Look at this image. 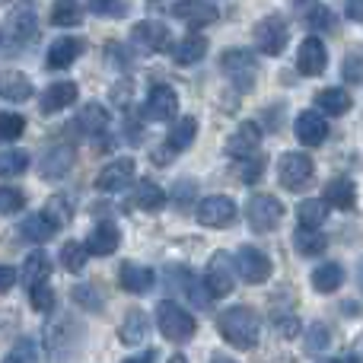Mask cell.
Wrapping results in <instances>:
<instances>
[{"label":"cell","mask_w":363,"mask_h":363,"mask_svg":"<svg viewBox=\"0 0 363 363\" xmlns=\"http://www.w3.org/2000/svg\"><path fill=\"white\" fill-rule=\"evenodd\" d=\"M220 70H223V74L230 77L239 89H252L255 74H258V61H255V55H252V51L230 48V51H223V55H220Z\"/></svg>","instance_id":"cell-3"},{"label":"cell","mask_w":363,"mask_h":363,"mask_svg":"<svg viewBox=\"0 0 363 363\" xmlns=\"http://www.w3.org/2000/svg\"><path fill=\"white\" fill-rule=\"evenodd\" d=\"M294 245L300 255H319V252H325V236L319 233V226H300V230L294 233Z\"/></svg>","instance_id":"cell-35"},{"label":"cell","mask_w":363,"mask_h":363,"mask_svg":"<svg viewBox=\"0 0 363 363\" xmlns=\"http://www.w3.org/2000/svg\"><path fill=\"white\" fill-rule=\"evenodd\" d=\"M6 26H10V35L19 38V42H29V38L38 32L35 13H32L29 6H19V10H13L10 16H6Z\"/></svg>","instance_id":"cell-31"},{"label":"cell","mask_w":363,"mask_h":363,"mask_svg":"<svg viewBox=\"0 0 363 363\" xmlns=\"http://www.w3.org/2000/svg\"><path fill=\"white\" fill-rule=\"evenodd\" d=\"M319 363H360V360L347 354V357H332V360H319Z\"/></svg>","instance_id":"cell-53"},{"label":"cell","mask_w":363,"mask_h":363,"mask_svg":"<svg viewBox=\"0 0 363 363\" xmlns=\"http://www.w3.org/2000/svg\"><path fill=\"white\" fill-rule=\"evenodd\" d=\"M45 213H48L55 223H70V220H74V201H70L67 194H55V198L48 201V207H45Z\"/></svg>","instance_id":"cell-44"},{"label":"cell","mask_w":363,"mask_h":363,"mask_svg":"<svg viewBox=\"0 0 363 363\" xmlns=\"http://www.w3.org/2000/svg\"><path fill=\"white\" fill-rule=\"evenodd\" d=\"M80 55H83V42H80V38L64 35V38H57V42H51L48 67L51 70H64V67H70V64H74Z\"/></svg>","instance_id":"cell-21"},{"label":"cell","mask_w":363,"mask_h":363,"mask_svg":"<svg viewBox=\"0 0 363 363\" xmlns=\"http://www.w3.org/2000/svg\"><path fill=\"white\" fill-rule=\"evenodd\" d=\"M131 38H134V45H140V48H147V51H169V45H172L169 29H166L163 23H157V19L138 23L131 29Z\"/></svg>","instance_id":"cell-15"},{"label":"cell","mask_w":363,"mask_h":363,"mask_svg":"<svg viewBox=\"0 0 363 363\" xmlns=\"http://www.w3.org/2000/svg\"><path fill=\"white\" fill-rule=\"evenodd\" d=\"M277 332H281L284 338L300 335V319H296V315H281V319H277Z\"/></svg>","instance_id":"cell-49"},{"label":"cell","mask_w":363,"mask_h":363,"mask_svg":"<svg viewBox=\"0 0 363 363\" xmlns=\"http://www.w3.org/2000/svg\"><path fill=\"white\" fill-rule=\"evenodd\" d=\"M236 284V264L230 262L226 252H217V255L207 262V271H204V287L211 296H226Z\"/></svg>","instance_id":"cell-6"},{"label":"cell","mask_w":363,"mask_h":363,"mask_svg":"<svg viewBox=\"0 0 363 363\" xmlns=\"http://www.w3.org/2000/svg\"><path fill=\"white\" fill-rule=\"evenodd\" d=\"M16 281H19L16 271H13L10 264H0V294H6V290H10Z\"/></svg>","instance_id":"cell-50"},{"label":"cell","mask_w":363,"mask_h":363,"mask_svg":"<svg viewBox=\"0 0 363 363\" xmlns=\"http://www.w3.org/2000/svg\"><path fill=\"white\" fill-rule=\"evenodd\" d=\"M118 281L121 287L128 290V294H147V290L153 287V268H147V264H134V262H125L118 271Z\"/></svg>","instance_id":"cell-22"},{"label":"cell","mask_w":363,"mask_h":363,"mask_svg":"<svg viewBox=\"0 0 363 363\" xmlns=\"http://www.w3.org/2000/svg\"><path fill=\"white\" fill-rule=\"evenodd\" d=\"M347 16L363 23V0H347Z\"/></svg>","instance_id":"cell-51"},{"label":"cell","mask_w":363,"mask_h":363,"mask_svg":"<svg viewBox=\"0 0 363 363\" xmlns=\"http://www.w3.org/2000/svg\"><path fill=\"white\" fill-rule=\"evenodd\" d=\"M258 144H262V128H258L255 121H242V125L226 138V153L242 160V157H249V153H255Z\"/></svg>","instance_id":"cell-16"},{"label":"cell","mask_w":363,"mask_h":363,"mask_svg":"<svg viewBox=\"0 0 363 363\" xmlns=\"http://www.w3.org/2000/svg\"><path fill=\"white\" fill-rule=\"evenodd\" d=\"M357 287H360V294H363V258H360V264H357Z\"/></svg>","instance_id":"cell-55"},{"label":"cell","mask_w":363,"mask_h":363,"mask_svg":"<svg viewBox=\"0 0 363 363\" xmlns=\"http://www.w3.org/2000/svg\"><path fill=\"white\" fill-rule=\"evenodd\" d=\"M19 233H23L26 242L42 245V242H48V239L57 233V223L42 211V213H32V217H26L23 223H19Z\"/></svg>","instance_id":"cell-23"},{"label":"cell","mask_w":363,"mask_h":363,"mask_svg":"<svg viewBox=\"0 0 363 363\" xmlns=\"http://www.w3.org/2000/svg\"><path fill=\"white\" fill-rule=\"evenodd\" d=\"M29 294H32V309H35V313H51V309H55V294H51L48 281L32 287Z\"/></svg>","instance_id":"cell-47"},{"label":"cell","mask_w":363,"mask_h":363,"mask_svg":"<svg viewBox=\"0 0 363 363\" xmlns=\"http://www.w3.org/2000/svg\"><path fill=\"white\" fill-rule=\"evenodd\" d=\"M249 223L255 233H271L281 226L284 220V204L274 198V194H252L249 201Z\"/></svg>","instance_id":"cell-4"},{"label":"cell","mask_w":363,"mask_h":363,"mask_svg":"<svg viewBox=\"0 0 363 363\" xmlns=\"http://www.w3.org/2000/svg\"><path fill=\"white\" fill-rule=\"evenodd\" d=\"M277 179H281L284 188H303L313 179V160L296 150L284 153V157L277 160Z\"/></svg>","instance_id":"cell-9"},{"label":"cell","mask_w":363,"mask_h":363,"mask_svg":"<svg viewBox=\"0 0 363 363\" xmlns=\"http://www.w3.org/2000/svg\"><path fill=\"white\" fill-rule=\"evenodd\" d=\"M264 166H268V160H264L262 153H249V157L239 160L236 176L242 182H258V179H262V172H264Z\"/></svg>","instance_id":"cell-43"},{"label":"cell","mask_w":363,"mask_h":363,"mask_svg":"<svg viewBox=\"0 0 363 363\" xmlns=\"http://www.w3.org/2000/svg\"><path fill=\"white\" fill-rule=\"evenodd\" d=\"M198 220L211 230H226V226L236 220V204L226 194H207L198 204Z\"/></svg>","instance_id":"cell-8"},{"label":"cell","mask_w":363,"mask_h":363,"mask_svg":"<svg viewBox=\"0 0 363 363\" xmlns=\"http://www.w3.org/2000/svg\"><path fill=\"white\" fill-rule=\"evenodd\" d=\"M204 55H207V38L198 35V32L185 35V38H182V42L176 45V61L182 64V67H188V64H198Z\"/></svg>","instance_id":"cell-33"},{"label":"cell","mask_w":363,"mask_h":363,"mask_svg":"<svg viewBox=\"0 0 363 363\" xmlns=\"http://www.w3.org/2000/svg\"><path fill=\"white\" fill-rule=\"evenodd\" d=\"M328 67V48L322 38L309 35L306 42L300 45V51H296V70H300L303 77H319L322 70Z\"/></svg>","instance_id":"cell-11"},{"label":"cell","mask_w":363,"mask_h":363,"mask_svg":"<svg viewBox=\"0 0 363 363\" xmlns=\"http://www.w3.org/2000/svg\"><path fill=\"white\" fill-rule=\"evenodd\" d=\"M325 201L332 207H341V211H351L354 204H357V185H354L351 179H332L325 185Z\"/></svg>","instance_id":"cell-30"},{"label":"cell","mask_w":363,"mask_h":363,"mask_svg":"<svg viewBox=\"0 0 363 363\" xmlns=\"http://www.w3.org/2000/svg\"><path fill=\"white\" fill-rule=\"evenodd\" d=\"M108 112L99 106V102H89V106L80 108V115H77V128H80L83 134H89V138H96V134H106L108 131Z\"/></svg>","instance_id":"cell-27"},{"label":"cell","mask_w":363,"mask_h":363,"mask_svg":"<svg viewBox=\"0 0 363 363\" xmlns=\"http://www.w3.org/2000/svg\"><path fill=\"white\" fill-rule=\"evenodd\" d=\"M351 106H354L351 93L341 86H328V89H319V93H315V108L325 115H345Z\"/></svg>","instance_id":"cell-28"},{"label":"cell","mask_w":363,"mask_h":363,"mask_svg":"<svg viewBox=\"0 0 363 363\" xmlns=\"http://www.w3.org/2000/svg\"><path fill=\"white\" fill-rule=\"evenodd\" d=\"M166 198H169V194H166L157 182H147L144 179V182H138V185H134L131 204L138 207V211H160V207L166 204Z\"/></svg>","instance_id":"cell-29"},{"label":"cell","mask_w":363,"mask_h":363,"mask_svg":"<svg viewBox=\"0 0 363 363\" xmlns=\"http://www.w3.org/2000/svg\"><path fill=\"white\" fill-rule=\"evenodd\" d=\"M157 322H160V332H163V338L166 341H176V345L188 341L194 332H198L191 313H185V309H182L176 300H163V303H160V306H157Z\"/></svg>","instance_id":"cell-2"},{"label":"cell","mask_w":363,"mask_h":363,"mask_svg":"<svg viewBox=\"0 0 363 363\" xmlns=\"http://www.w3.org/2000/svg\"><path fill=\"white\" fill-rule=\"evenodd\" d=\"M179 112V96L172 86H166V83H157V86H150V93H147V102H144V115L150 121H172Z\"/></svg>","instance_id":"cell-10"},{"label":"cell","mask_w":363,"mask_h":363,"mask_svg":"<svg viewBox=\"0 0 363 363\" xmlns=\"http://www.w3.org/2000/svg\"><path fill=\"white\" fill-rule=\"evenodd\" d=\"M300 226H322L328 220V201H319V198H309L300 204Z\"/></svg>","instance_id":"cell-38"},{"label":"cell","mask_w":363,"mask_h":363,"mask_svg":"<svg viewBox=\"0 0 363 363\" xmlns=\"http://www.w3.org/2000/svg\"><path fill=\"white\" fill-rule=\"evenodd\" d=\"M26 207V191L13 185H0V213H19Z\"/></svg>","instance_id":"cell-45"},{"label":"cell","mask_w":363,"mask_h":363,"mask_svg":"<svg viewBox=\"0 0 363 363\" xmlns=\"http://www.w3.org/2000/svg\"><path fill=\"white\" fill-rule=\"evenodd\" d=\"M341 284H345V268H341V264L328 262L313 271V287L319 290V294H335Z\"/></svg>","instance_id":"cell-32"},{"label":"cell","mask_w":363,"mask_h":363,"mask_svg":"<svg viewBox=\"0 0 363 363\" xmlns=\"http://www.w3.org/2000/svg\"><path fill=\"white\" fill-rule=\"evenodd\" d=\"M328 341H332V335H328V328L315 322V325L309 328V335H306V351H309V354H319V351H325V347H328Z\"/></svg>","instance_id":"cell-48"},{"label":"cell","mask_w":363,"mask_h":363,"mask_svg":"<svg viewBox=\"0 0 363 363\" xmlns=\"http://www.w3.org/2000/svg\"><path fill=\"white\" fill-rule=\"evenodd\" d=\"M233 264H236V274L245 284H264L271 277V258L258 245H242L233 258Z\"/></svg>","instance_id":"cell-5"},{"label":"cell","mask_w":363,"mask_h":363,"mask_svg":"<svg viewBox=\"0 0 363 363\" xmlns=\"http://www.w3.org/2000/svg\"><path fill=\"white\" fill-rule=\"evenodd\" d=\"M121 242V233L115 223H99L93 226V233L86 236V252L89 255H112Z\"/></svg>","instance_id":"cell-24"},{"label":"cell","mask_w":363,"mask_h":363,"mask_svg":"<svg viewBox=\"0 0 363 363\" xmlns=\"http://www.w3.org/2000/svg\"><path fill=\"white\" fill-rule=\"evenodd\" d=\"M296 138L306 147H319L328 138V121L319 112H300L296 115Z\"/></svg>","instance_id":"cell-18"},{"label":"cell","mask_w":363,"mask_h":363,"mask_svg":"<svg viewBox=\"0 0 363 363\" xmlns=\"http://www.w3.org/2000/svg\"><path fill=\"white\" fill-rule=\"evenodd\" d=\"M70 166H74V147L55 144L42 153V160H38V176L42 179H61V176L70 172Z\"/></svg>","instance_id":"cell-13"},{"label":"cell","mask_w":363,"mask_h":363,"mask_svg":"<svg viewBox=\"0 0 363 363\" xmlns=\"http://www.w3.org/2000/svg\"><path fill=\"white\" fill-rule=\"evenodd\" d=\"M4 363H38V345L32 338H19L16 345L6 351Z\"/></svg>","instance_id":"cell-40"},{"label":"cell","mask_w":363,"mask_h":363,"mask_svg":"<svg viewBox=\"0 0 363 363\" xmlns=\"http://www.w3.org/2000/svg\"><path fill=\"white\" fill-rule=\"evenodd\" d=\"M147 335H150V319H147L140 309H131V313L125 315V322H121L118 328V338L125 347H140L147 341Z\"/></svg>","instance_id":"cell-19"},{"label":"cell","mask_w":363,"mask_h":363,"mask_svg":"<svg viewBox=\"0 0 363 363\" xmlns=\"http://www.w3.org/2000/svg\"><path fill=\"white\" fill-rule=\"evenodd\" d=\"M303 23L309 26V29H332L335 26V16H332V10L328 6H322V4H303Z\"/></svg>","instance_id":"cell-39"},{"label":"cell","mask_w":363,"mask_h":363,"mask_svg":"<svg viewBox=\"0 0 363 363\" xmlns=\"http://www.w3.org/2000/svg\"><path fill=\"white\" fill-rule=\"evenodd\" d=\"M51 23L57 29H67V26H80L83 23V6L77 0H55L51 6Z\"/></svg>","instance_id":"cell-37"},{"label":"cell","mask_w":363,"mask_h":363,"mask_svg":"<svg viewBox=\"0 0 363 363\" xmlns=\"http://www.w3.org/2000/svg\"><path fill=\"white\" fill-rule=\"evenodd\" d=\"M217 328H220V335H223L233 347H242V351L255 347L258 345V332H262L258 315L252 313L249 306L223 309V313H220V319H217Z\"/></svg>","instance_id":"cell-1"},{"label":"cell","mask_w":363,"mask_h":363,"mask_svg":"<svg viewBox=\"0 0 363 363\" xmlns=\"http://www.w3.org/2000/svg\"><path fill=\"white\" fill-rule=\"evenodd\" d=\"M172 16L188 23L191 29H201V26L217 23L220 10L213 4H207V0H179V4L172 6Z\"/></svg>","instance_id":"cell-14"},{"label":"cell","mask_w":363,"mask_h":363,"mask_svg":"<svg viewBox=\"0 0 363 363\" xmlns=\"http://www.w3.org/2000/svg\"><path fill=\"white\" fill-rule=\"evenodd\" d=\"M211 363H236V360H233V357H226V354H213Z\"/></svg>","instance_id":"cell-54"},{"label":"cell","mask_w":363,"mask_h":363,"mask_svg":"<svg viewBox=\"0 0 363 363\" xmlns=\"http://www.w3.org/2000/svg\"><path fill=\"white\" fill-rule=\"evenodd\" d=\"M23 274H19V281L26 284V287H38V284H45L48 281V274H51V258L45 255L42 249H35V252H29V258L23 262Z\"/></svg>","instance_id":"cell-25"},{"label":"cell","mask_w":363,"mask_h":363,"mask_svg":"<svg viewBox=\"0 0 363 363\" xmlns=\"http://www.w3.org/2000/svg\"><path fill=\"white\" fill-rule=\"evenodd\" d=\"M29 169V153L26 150H4L0 153V176H19Z\"/></svg>","instance_id":"cell-41"},{"label":"cell","mask_w":363,"mask_h":363,"mask_svg":"<svg viewBox=\"0 0 363 363\" xmlns=\"http://www.w3.org/2000/svg\"><path fill=\"white\" fill-rule=\"evenodd\" d=\"M57 258H61V268L64 271H70V274H80V271L86 268L89 252H86V245H83V242H77V239H67V242L61 245V252H57Z\"/></svg>","instance_id":"cell-34"},{"label":"cell","mask_w":363,"mask_h":363,"mask_svg":"<svg viewBox=\"0 0 363 363\" xmlns=\"http://www.w3.org/2000/svg\"><path fill=\"white\" fill-rule=\"evenodd\" d=\"M0 96H4L6 102H29L32 99V83L26 74H19V70H6L4 77H0Z\"/></svg>","instance_id":"cell-26"},{"label":"cell","mask_w":363,"mask_h":363,"mask_svg":"<svg viewBox=\"0 0 363 363\" xmlns=\"http://www.w3.org/2000/svg\"><path fill=\"white\" fill-rule=\"evenodd\" d=\"M131 179H134V160L121 157V160H112V163L96 176V188L106 191V194H115V191H121V188L131 185Z\"/></svg>","instance_id":"cell-12"},{"label":"cell","mask_w":363,"mask_h":363,"mask_svg":"<svg viewBox=\"0 0 363 363\" xmlns=\"http://www.w3.org/2000/svg\"><path fill=\"white\" fill-rule=\"evenodd\" d=\"M169 281H172V287L179 290V294H185L188 300L194 303V306H207L211 303V294H207V287L198 281V277H191V271L188 268H169Z\"/></svg>","instance_id":"cell-17"},{"label":"cell","mask_w":363,"mask_h":363,"mask_svg":"<svg viewBox=\"0 0 363 363\" xmlns=\"http://www.w3.org/2000/svg\"><path fill=\"white\" fill-rule=\"evenodd\" d=\"M77 83L74 80H61V83H51L48 89L42 93V112H61V108H67V106H74L77 102Z\"/></svg>","instance_id":"cell-20"},{"label":"cell","mask_w":363,"mask_h":363,"mask_svg":"<svg viewBox=\"0 0 363 363\" xmlns=\"http://www.w3.org/2000/svg\"><path fill=\"white\" fill-rule=\"evenodd\" d=\"M287 38H290V32L281 16H264L262 23L255 26V45H258V51L268 57L281 55V51L287 48Z\"/></svg>","instance_id":"cell-7"},{"label":"cell","mask_w":363,"mask_h":363,"mask_svg":"<svg viewBox=\"0 0 363 363\" xmlns=\"http://www.w3.org/2000/svg\"><path fill=\"white\" fill-rule=\"evenodd\" d=\"M26 131V118L16 112H0V140H6V144H13V140H19Z\"/></svg>","instance_id":"cell-42"},{"label":"cell","mask_w":363,"mask_h":363,"mask_svg":"<svg viewBox=\"0 0 363 363\" xmlns=\"http://www.w3.org/2000/svg\"><path fill=\"white\" fill-rule=\"evenodd\" d=\"M153 360H157V354L144 351V354H138V357H128V360H121V363H153Z\"/></svg>","instance_id":"cell-52"},{"label":"cell","mask_w":363,"mask_h":363,"mask_svg":"<svg viewBox=\"0 0 363 363\" xmlns=\"http://www.w3.org/2000/svg\"><path fill=\"white\" fill-rule=\"evenodd\" d=\"M194 138H198V121L194 118H179L176 128H172V134H169V140H166V144H169V157L172 153L188 150Z\"/></svg>","instance_id":"cell-36"},{"label":"cell","mask_w":363,"mask_h":363,"mask_svg":"<svg viewBox=\"0 0 363 363\" xmlns=\"http://www.w3.org/2000/svg\"><path fill=\"white\" fill-rule=\"evenodd\" d=\"M86 4H89V10H93L96 16L118 19V16H125V13H128L125 0H86Z\"/></svg>","instance_id":"cell-46"}]
</instances>
